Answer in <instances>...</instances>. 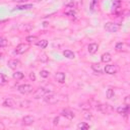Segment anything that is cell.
<instances>
[{"label":"cell","instance_id":"33","mask_svg":"<svg viewBox=\"0 0 130 130\" xmlns=\"http://www.w3.org/2000/svg\"><path fill=\"white\" fill-rule=\"evenodd\" d=\"M59 123V117H55L54 118V121H53V124L54 125H57Z\"/></svg>","mask_w":130,"mask_h":130},{"label":"cell","instance_id":"16","mask_svg":"<svg viewBox=\"0 0 130 130\" xmlns=\"http://www.w3.org/2000/svg\"><path fill=\"white\" fill-rule=\"evenodd\" d=\"M101 60H102V62H104V63H109V62L112 60V56H111V54H109V53H104V54L101 56Z\"/></svg>","mask_w":130,"mask_h":130},{"label":"cell","instance_id":"1","mask_svg":"<svg viewBox=\"0 0 130 130\" xmlns=\"http://www.w3.org/2000/svg\"><path fill=\"white\" fill-rule=\"evenodd\" d=\"M17 90L22 94H27L34 91V87L30 84H21L17 87Z\"/></svg>","mask_w":130,"mask_h":130},{"label":"cell","instance_id":"30","mask_svg":"<svg viewBox=\"0 0 130 130\" xmlns=\"http://www.w3.org/2000/svg\"><path fill=\"white\" fill-rule=\"evenodd\" d=\"M40 57H41L40 59H41V61H42V62H47V61H48V57H47V54L43 53V54H42Z\"/></svg>","mask_w":130,"mask_h":130},{"label":"cell","instance_id":"29","mask_svg":"<svg viewBox=\"0 0 130 130\" xmlns=\"http://www.w3.org/2000/svg\"><path fill=\"white\" fill-rule=\"evenodd\" d=\"M98 3H99V0H92V1H91V4H90V9H91L92 11H93V10L96 8Z\"/></svg>","mask_w":130,"mask_h":130},{"label":"cell","instance_id":"39","mask_svg":"<svg viewBox=\"0 0 130 130\" xmlns=\"http://www.w3.org/2000/svg\"><path fill=\"white\" fill-rule=\"evenodd\" d=\"M31 1H36V2H39V1H41V0H31Z\"/></svg>","mask_w":130,"mask_h":130},{"label":"cell","instance_id":"8","mask_svg":"<svg viewBox=\"0 0 130 130\" xmlns=\"http://www.w3.org/2000/svg\"><path fill=\"white\" fill-rule=\"evenodd\" d=\"M7 65H8V67H9L10 69L14 70V69H16L17 67H19V66H20V62H19V60L11 59V60H9V61H8Z\"/></svg>","mask_w":130,"mask_h":130},{"label":"cell","instance_id":"23","mask_svg":"<svg viewBox=\"0 0 130 130\" xmlns=\"http://www.w3.org/2000/svg\"><path fill=\"white\" fill-rule=\"evenodd\" d=\"M26 41H27V43H34V42L38 41V38L36 36H28V37H26Z\"/></svg>","mask_w":130,"mask_h":130},{"label":"cell","instance_id":"12","mask_svg":"<svg viewBox=\"0 0 130 130\" xmlns=\"http://www.w3.org/2000/svg\"><path fill=\"white\" fill-rule=\"evenodd\" d=\"M117 112L121 115H124V116H127L128 113H129V106L125 105L124 107H119L117 108Z\"/></svg>","mask_w":130,"mask_h":130},{"label":"cell","instance_id":"28","mask_svg":"<svg viewBox=\"0 0 130 130\" xmlns=\"http://www.w3.org/2000/svg\"><path fill=\"white\" fill-rule=\"evenodd\" d=\"M120 5H121V1L120 0H116V1H114V3H113V9H118V8H120Z\"/></svg>","mask_w":130,"mask_h":130},{"label":"cell","instance_id":"10","mask_svg":"<svg viewBox=\"0 0 130 130\" xmlns=\"http://www.w3.org/2000/svg\"><path fill=\"white\" fill-rule=\"evenodd\" d=\"M105 72L107 74H115L117 72V67L115 65H106Z\"/></svg>","mask_w":130,"mask_h":130},{"label":"cell","instance_id":"15","mask_svg":"<svg viewBox=\"0 0 130 130\" xmlns=\"http://www.w3.org/2000/svg\"><path fill=\"white\" fill-rule=\"evenodd\" d=\"M55 78L59 83H63L65 81V73L64 72H57L55 75Z\"/></svg>","mask_w":130,"mask_h":130},{"label":"cell","instance_id":"9","mask_svg":"<svg viewBox=\"0 0 130 130\" xmlns=\"http://www.w3.org/2000/svg\"><path fill=\"white\" fill-rule=\"evenodd\" d=\"M61 115L63 116V117H65V118H67L68 120H72L73 118H74V113L72 112V111H70V110H68V109H65V110H63L62 111V113H61Z\"/></svg>","mask_w":130,"mask_h":130},{"label":"cell","instance_id":"3","mask_svg":"<svg viewBox=\"0 0 130 130\" xmlns=\"http://www.w3.org/2000/svg\"><path fill=\"white\" fill-rule=\"evenodd\" d=\"M119 28H120V26L114 22H107L105 24V29L109 32H116L119 30Z\"/></svg>","mask_w":130,"mask_h":130},{"label":"cell","instance_id":"4","mask_svg":"<svg viewBox=\"0 0 130 130\" xmlns=\"http://www.w3.org/2000/svg\"><path fill=\"white\" fill-rule=\"evenodd\" d=\"M50 92H52V91H51V90H49V89H47V88L41 87V88H39V89L34 93V96H35V99L44 98L46 94H48V93H50Z\"/></svg>","mask_w":130,"mask_h":130},{"label":"cell","instance_id":"36","mask_svg":"<svg viewBox=\"0 0 130 130\" xmlns=\"http://www.w3.org/2000/svg\"><path fill=\"white\" fill-rule=\"evenodd\" d=\"M3 129H5V126L2 122H0V130H3Z\"/></svg>","mask_w":130,"mask_h":130},{"label":"cell","instance_id":"19","mask_svg":"<svg viewBox=\"0 0 130 130\" xmlns=\"http://www.w3.org/2000/svg\"><path fill=\"white\" fill-rule=\"evenodd\" d=\"M37 46L40 47L41 49H45L47 46H48V41L46 40H40V41H37Z\"/></svg>","mask_w":130,"mask_h":130},{"label":"cell","instance_id":"34","mask_svg":"<svg viewBox=\"0 0 130 130\" xmlns=\"http://www.w3.org/2000/svg\"><path fill=\"white\" fill-rule=\"evenodd\" d=\"M125 105L129 106V96H128V95H127V96L125 98Z\"/></svg>","mask_w":130,"mask_h":130},{"label":"cell","instance_id":"21","mask_svg":"<svg viewBox=\"0 0 130 130\" xmlns=\"http://www.w3.org/2000/svg\"><path fill=\"white\" fill-rule=\"evenodd\" d=\"M23 73L22 72H20V71H16L15 73H13V77L15 78V79H22L23 78Z\"/></svg>","mask_w":130,"mask_h":130},{"label":"cell","instance_id":"35","mask_svg":"<svg viewBox=\"0 0 130 130\" xmlns=\"http://www.w3.org/2000/svg\"><path fill=\"white\" fill-rule=\"evenodd\" d=\"M29 77H30V79H32V80H36V76H35V73H30V75H29Z\"/></svg>","mask_w":130,"mask_h":130},{"label":"cell","instance_id":"37","mask_svg":"<svg viewBox=\"0 0 130 130\" xmlns=\"http://www.w3.org/2000/svg\"><path fill=\"white\" fill-rule=\"evenodd\" d=\"M11 1H14V2H25V1H28V0H11Z\"/></svg>","mask_w":130,"mask_h":130},{"label":"cell","instance_id":"11","mask_svg":"<svg viewBox=\"0 0 130 130\" xmlns=\"http://www.w3.org/2000/svg\"><path fill=\"white\" fill-rule=\"evenodd\" d=\"M3 106L8 107V108H13V107H15V102L10 98H6L3 101Z\"/></svg>","mask_w":130,"mask_h":130},{"label":"cell","instance_id":"14","mask_svg":"<svg viewBox=\"0 0 130 130\" xmlns=\"http://www.w3.org/2000/svg\"><path fill=\"white\" fill-rule=\"evenodd\" d=\"M34 122H35V119H34V117H31V116H25V117H23V119H22L23 125H26V126L31 125Z\"/></svg>","mask_w":130,"mask_h":130},{"label":"cell","instance_id":"25","mask_svg":"<svg viewBox=\"0 0 130 130\" xmlns=\"http://www.w3.org/2000/svg\"><path fill=\"white\" fill-rule=\"evenodd\" d=\"M5 46H7V40L3 37H0V48H3Z\"/></svg>","mask_w":130,"mask_h":130},{"label":"cell","instance_id":"27","mask_svg":"<svg viewBox=\"0 0 130 130\" xmlns=\"http://www.w3.org/2000/svg\"><path fill=\"white\" fill-rule=\"evenodd\" d=\"M40 75H41L42 77H44V78H47V77H49L50 72H49V71H47V70H41Z\"/></svg>","mask_w":130,"mask_h":130},{"label":"cell","instance_id":"32","mask_svg":"<svg viewBox=\"0 0 130 130\" xmlns=\"http://www.w3.org/2000/svg\"><path fill=\"white\" fill-rule=\"evenodd\" d=\"M122 48H123V44H122V43H118V44L116 45V50H117V51H121Z\"/></svg>","mask_w":130,"mask_h":130},{"label":"cell","instance_id":"26","mask_svg":"<svg viewBox=\"0 0 130 130\" xmlns=\"http://www.w3.org/2000/svg\"><path fill=\"white\" fill-rule=\"evenodd\" d=\"M91 68L96 72V71H99V73H101L102 72V70H101V65L100 64H92L91 65Z\"/></svg>","mask_w":130,"mask_h":130},{"label":"cell","instance_id":"13","mask_svg":"<svg viewBox=\"0 0 130 130\" xmlns=\"http://www.w3.org/2000/svg\"><path fill=\"white\" fill-rule=\"evenodd\" d=\"M98 49H99V45H98L96 43H91V44H89L88 47H87V50H88V52H89L90 54H94V53L98 51Z\"/></svg>","mask_w":130,"mask_h":130},{"label":"cell","instance_id":"38","mask_svg":"<svg viewBox=\"0 0 130 130\" xmlns=\"http://www.w3.org/2000/svg\"><path fill=\"white\" fill-rule=\"evenodd\" d=\"M2 57H3V54H2V53H0V59H2Z\"/></svg>","mask_w":130,"mask_h":130},{"label":"cell","instance_id":"7","mask_svg":"<svg viewBox=\"0 0 130 130\" xmlns=\"http://www.w3.org/2000/svg\"><path fill=\"white\" fill-rule=\"evenodd\" d=\"M96 109H98L99 111H101L102 113H104V114H111V113L113 112V108H112L110 105H108V104L100 105V106L96 107Z\"/></svg>","mask_w":130,"mask_h":130},{"label":"cell","instance_id":"18","mask_svg":"<svg viewBox=\"0 0 130 130\" xmlns=\"http://www.w3.org/2000/svg\"><path fill=\"white\" fill-rule=\"evenodd\" d=\"M32 8V4H24V5H19L14 8V10H26Z\"/></svg>","mask_w":130,"mask_h":130},{"label":"cell","instance_id":"31","mask_svg":"<svg viewBox=\"0 0 130 130\" xmlns=\"http://www.w3.org/2000/svg\"><path fill=\"white\" fill-rule=\"evenodd\" d=\"M84 118L87 119V120H90V119H92V115L90 113H88V112H85L84 113Z\"/></svg>","mask_w":130,"mask_h":130},{"label":"cell","instance_id":"20","mask_svg":"<svg viewBox=\"0 0 130 130\" xmlns=\"http://www.w3.org/2000/svg\"><path fill=\"white\" fill-rule=\"evenodd\" d=\"M77 129H81V130H86V129H89V125H88L87 123L81 122V123H78V124H77Z\"/></svg>","mask_w":130,"mask_h":130},{"label":"cell","instance_id":"6","mask_svg":"<svg viewBox=\"0 0 130 130\" xmlns=\"http://www.w3.org/2000/svg\"><path fill=\"white\" fill-rule=\"evenodd\" d=\"M82 4V0H65V5L70 8H77Z\"/></svg>","mask_w":130,"mask_h":130},{"label":"cell","instance_id":"17","mask_svg":"<svg viewBox=\"0 0 130 130\" xmlns=\"http://www.w3.org/2000/svg\"><path fill=\"white\" fill-rule=\"evenodd\" d=\"M63 55H64V57H66L68 59H74L75 58V54L70 50H65L63 52Z\"/></svg>","mask_w":130,"mask_h":130},{"label":"cell","instance_id":"22","mask_svg":"<svg viewBox=\"0 0 130 130\" xmlns=\"http://www.w3.org/2000/svg\"><path fill=\"white\" fill-rule=\"evenodd\" d=\"M6 82H7L6 76L4 74L0 73V85H4V84H6Z\"/></svg>","mask_w":130,"mask_h":130},{"label":"cell","instance_id":"5","mask_svg":"<svg viewBox=\"0 0 130 130\" xmlns=\"http://www.w3.org/2000/svg\"><path fill=\"white\" fill-rule=\"evenodd\" d=\"M28 49H29V45L22 43V44H19L18 46H16L14 52H15L16 54H23V53H25Z\"/></svg>","mask_w":130,"mask_h":130},{"label":"cell","instance_id":"2","mask_svg":"<svg viewBox=\"0 0 130 130\" xmlns=\"http://www.w3.org/2000/svg\"><path fill=\"white\" fill-rule=\"evenodd\" d=\"M44 100H45V102L48 103V104H56V103L59 101L58 96H57L56 94H54L53 92H50V93L46 94V95L44 96Z\"/></svg>","mask_w":130,"mask_h":130},{"label":"cell","instance_id":"24","mask_svg":"<svg viewBox=\"0 0 130 130\" xmlns=\"http://www.w3.org/2000/svg\"><path fill=\"white\" fill-rule=\"evenodd\" d=\"M107 98L108 99H112V98H114V95H115V93H114V90L112 89V88H109L108 90H107Z\"/></svg>","mask_w":130,"mask_h":130}]
</instances>
